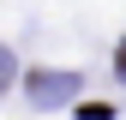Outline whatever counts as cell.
<instances>
[{"mask_svg":"<svg viewBox=\"0 0 126 120\" xmlns=\"http://www.w3.org/2000/svg\"><path fill=\"white\" fill-rule=\"evenodd\" d=\"M30 84H36V96H66L72 90V78H48V72H36Z\"/></svg>","mask_w":126,"mask_h":120,"instance_id":"obj_1","label":"cell"},{"mask_svg":"<svg viewBox=\"0 0 126 120\" xmlns=\"http://www.w3.org/2000/svg\"><path fill=\"white\" fill-rule=\"evenodd\" d=\"M120 72H126V48H120Z\"/></svg>","mask_w":126,"mask_h":120,"instance_id":"obj_2","label":"cell"}]
</instances>
